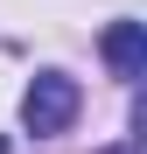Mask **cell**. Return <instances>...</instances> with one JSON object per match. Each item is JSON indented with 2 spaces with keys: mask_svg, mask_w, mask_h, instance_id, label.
<instances>
[{
  "mask_svg": "<svg viewBox=\"0 0 147 154\" xmlns=\"http://www.w3.org/2000/svg\"><path fill=\"white\" fill-rule=\"evenodd\" d=\"M105 154H133V147H105Z\"/></svg>",
  "mask_w": 147,
  "mask_h": 154,
  "instance_id": "3",
  "label": "cell"
},
{
  "mask_svg": "<svg viewBox=\"0 0 147 154\" xmlns=\"http://www.w3.org/2000/svg\"><path fill=\"white\" fill-rule=\"evenodd\" d=\"M77 105H84L77 77H63V70H42L35 84L21 91V126H28L35 140H49V133H63V126L77 119Z\"/></svg>",
  "mask_w": 147,
  "mask_h": 154,
  "instance_id": "1",
  "label": "cell"
},
{
  "mask_svg": "<svg viewBox=\"0 0 147 154\" xmlns=\"http://www.w3.org/2000/svg\"><path fill=\"white\" fill-rule=\"evenodd\" d=\"M0 154H7V140H0Z\"/></svg>",
  "mask_w": 147,
  "mask_h": 154,
  "instance_id": "4",
  "label": "cell"
},
{
  "mask_svg": "<svg viewBox=\"0 0 147 154\" xmlns=\"http://www.w3.org/2000/svg\"><path fill=\"white\" fill-rule=\"evenodd\" d=\"M98 49H105L112 77H140V70H147V28H140V21H112Z\"/></svg>",
  "mask_w": 147,
  "mask_h": 154,
  "instance_id": "2",
  "label": "cell"
}]
</instances>
